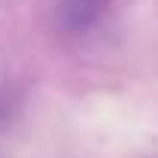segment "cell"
<instances>
[{
	"label": "cell",
	"instance_id": "obj_1",
	"mask_svg": "<svg viewBox=\"0 0 158 158\" xmlns=\"http://www.w3.org/2000/svg\"><path fill=\"white\" fill-rule=\"evenodd\" d=\"M98 12H100V0H64V19L73 31L91 24L98 19Z\"/></svg>",
	"mask_w": 158,
	"mask_h": 158
}]
</instances>
